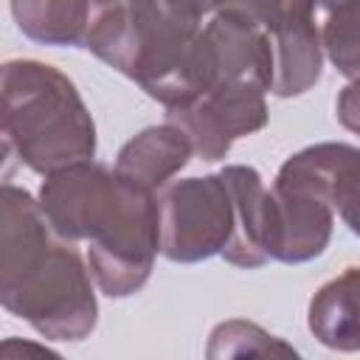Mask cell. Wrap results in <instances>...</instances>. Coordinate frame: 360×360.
Listing matches in <instances>:
<instances>
[{
  "label": "cell",
  "mask_w": 360,
  "mask_h": 360,
  "mask_svg": "<svg viewBox=\"0 0 360 360\" xmlns=\"http://www.w3.org/2000/svg\"><path fill=\"white\" fill-rule=\"evenodd\" d=\"M39 208L62 242H87V267L110 298L138 292L160 253L158 194L115 169L87 160L39 186Z\"/></svg>",
  "instance_id": "obj_1"
},
{
  "label": "cell",
  "mask_w": 360,
  "mask_h": 360,
  "mask_svg": "<svg viewBox=\"0 0 360 360\" xmlns=\"http://www.w3.org/2000/svg\"><path fill=\"white\" fill-rule=\"evenodd\" d=\"M0 304L51 340H84L98 323L90 267L14 183L0 188Z\"/></svg>",
  "instance_id": "obj_2"
},
{
  "label": "cell",
  "mask_w": 360,
  "mask_h": 360,
  "mask_svg": "<svg viewBox=\"0 0 360 360\" xmlns=\"http://www.w3.org/2000/svg\"><path fill=\"white\" fill-rule=\"evenodd\" d=\"M208 8L211 3H93L84 48L172 110L183 101Z\"/></svg>",
  "instance_id": "obj_3"
},
{
  "label": "cell",
  "mask_w": 360,
  "mask_h": 360,
  "mask_svg": "<svg viewBox=\"0 0 360 360\" xmlns=\"http://www.w3.org/2000/svg\"><path fill=\"white\" fill-rule=\"evenodd\" d=\"M6 155L37 174H56L96 158V121L76 84L53 65L11 59L0 70Z\"/></svg>",
  "instance_id": "obj_4"
},
{
  "label": "cell",
  "mask_w": 360,
  "mask_h": 360,
  "mask_svg": "<svg viewBox=\"0 0 360 360\" xmlns=\"http://www.w3.org/2000/svg\"><path fill=\"white\" fill-rule=\"evenodd\" d=\"M160 253L177 264L222 256L233 236V197L222 177H183L160 194Z\"/></svg>",
  "instance_id": "obj_5"
},
{
  "label": "cell",
  "mask_w": 360,
  "mask_h": 360,
  "mask_svg": "<svg viewBox=\"0 0 360 360\" xmlns=\"http://www.w3.org/2000/svg\"><path fill=\"white\" fill-rule=\"evenodd\" d=\"M267 90L256 84H222L194 101L166 110V121L183 129L194 155L214 163L222 160L236 138L253 135L267 127Z\"/></svg>",
  "instance_id": "obj_6"
},
{
  "label": "cell",
  "mask_w": 360,
  "mask_h": 360,
  "mask_svg": "<svg viewBox=\"0 0 360 360\" xmlns=\"http://www.w3.org/2000/svg\"><path fill=\"white\" fill-rule=\"evenodd\" d=\"M253 14L267 31L273 51L270 93L278 98L304 96L321 82L323 42L318 6L312 3H250Z\"/></svg>",
  "instance_id": "obj_7"
},
{
  "label": "cell",
  "mask_w": 360,
  "mask_h": 360,
  "mask_svg": "<svg viewBox=\"0 0 360 360\" xmlns=\"http://www.w3.org/2000/svg\"><path fill=\"white\" fill-rule=\"evenodd\" d=\"M276 183L307 191L332 205L343 225L360 236V149L352 143H312L290 155Z\"/></svg>",
  "instance_id": "obj_8"
},
{
  "label": "cell",
  "mask_w": 360,
  "mask_h": 360,
  "mask_svg": "<svg viewBox=\"0 0 360 360\" xmlns=\"http://www.w3.org/2000/svg\"><path fill=\"white\" fill-rule=\"evenodd\" d=\"M335 211L329 202L298 188L270 186L267 256L284 264H304L318 259L332 239Z\"/></svg>",
  "instance_id": "obj_9"
},
{
  "label": "cell",
  "mask_w": 360,
  "mask_h": 360,
  "mask_svg": "<svg viewBox=\"0 0 360 360\" xmlns=\"http://www.w3.org/2000/svg\"><path fill=\"white\" fill-rule=\"evenodd\" d=\"M222 177L233 197V236L222 250V259L233 267H262L267 256V219H270V188L253 166H225Z\"/></svg>",
  "instance_id": "obj_10"
},
{
  "label": "cell",
  "mask_w": 360,
  "mask_h": 360,
  "mask_svg": "<svg viewBox=\"0 0 360 360\" xmlns=\"http://www.w3.org/2000/svg\"><path fill=\"white\" fill-rule=\"evenodd\" d=\"M191 155H194V146L183 135V129L163 121L132 135L118 149L112 169L127 180H135L138 186L160 194L169 183H174L172 177L188 166Z\"/></svg>",
  "instance_id": "obj_11"
},
{
  "label": "cell",
  "mask_w": 360,
  "mask_h": 360,
  "mask_svg": "<svg viewBox=\"0 0 360 360\" xmlns=\"http://www.w3.org/2000/svg\"><path fill=\"white\" fill-rule=\"evenodd\" d=\"M307 326L326 349L360 352V267H346L318 287L307 309Z\"/></svg>",
  "instance_id": "obj_12"
},
{
  "label": "cell",
  "mask_w": 360,
  "mask_h": 360,
  "mask_svg": "<svg viewBox=\"0 0 360 360\" xmlns=\"http://www.w3.org/2000/svg\"><path fill=\"white\" fill-rule=\"evenodd\" d=\"M17 28L39 42L56 48H84L93 3L84 0H17L11 3Z\"/></svg>",
  "instance_id": "obj_13"
},
{
  "label": "cell",
  "mask_w": 360,
  "mask_h": 360,
  "mask_svg": "<svg viewBox=\"0 0 360 360\" xmlns=\"http://www.w3.org/2000/svg\"><path fill=\"white\" fill-rule=\"evenodd\" d=\"M205 360H304L292 343L248 318L217 323L205 343Z\"/></svg>",
  "instance_id": "obj_14"
},
{
  "label": "cell",
  "mask_w": 360,
  "mask_h": 360,
  "mask_svg": "<svg viewBox=\"0 0 360 360\" xmlns=\"http://www.w3.org/2000/svg\"><path fill=\"white\" fill-rule=\"evenodd\" d=\"M323 53L349 82L360 79V3L318 6Z\"/></svg>",
  "instance_id": "obj_15"
},
{
  "label": "cell",
  "mask_w": 360,
  "mask_h": 360,
  "mask_svg": "<svg viewBox=\"0 0 360 360\" xmlns=\"http://www.w3.org/2000/svg\"><path fill=\"white\" fill-rule=\"evenodd\" d=\"M0 360H65V357L48 349L45 343L25 340V338H6L0 343Z\"/></svg>",
  "instance_id": "obj_16"
},
{
  "label": "cell",
  "mask_w": 360,
  "mask_h": 360,
  "mask_svg": "<svg viewBox=\"0 0 360 360\" xmlns=\"http://www.w3.org/2000/svg\"><path fill=\"white\" fill-rule=\"evenodd\" d=\"M335 112H338V121L360 135V79H352L340 93H338V101H335Z\"/></svg>",
  "instance_id": "obj_17"
}]
</instances>
